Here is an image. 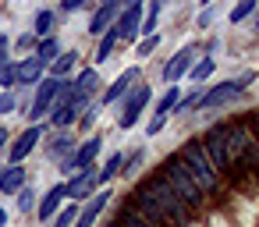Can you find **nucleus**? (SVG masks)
I'll list each match as a JSON object with an SVG mask.
<instances>
[{"instance_id":"nucleus-1","label":"nucleus","mask_w":259,"mask_h":227,"mask_svg":"<svg viewBox=\"0 0 259 227\" xmlns=\"http://www.w3.org/2000/svg\"><path fill=\"white\" fill-rule=\"evenodd\" d=\"M135 188H139V192H142V195H146V199L167 216L170 227H188V220H192V206H188V202H185V199H181V195H178L160 174H149V177L139 181Z\"/></svg>"},{"instance_id":"nucleus-2","label":"nucleus","mask_w":259,"mask_h":227,"mask_svg":"<svg viewBox=\"0 0 259 227\" xmlns=\"http://www.w3.org/2000/svg\"><path fill=\"white\" fill-rule=\"evenodd\" d=\"M178 156L185 160V167H188L192 181L202 188V195H213V192H220V170L213 167V160H209V153H206L202 139H199V142H188V146H185Z\"/></svg>"},{"instance_id":"nucleus-3","label":"nucleus","mask_w":259,"mask_h":227,"mask_svg":"<svg viewBox=\"0 0 259 227\" xmlns=\"http://www.w3.org/2000/svg\"><path fill=\"white\" fill-rule=\"evenodd\" d=\"M156 174H160V177H163V181H167V185H170V188H174V192H178V195L192 206V213L206 202L202 188L192 181V174H188V167H185V160H181L178 153H174V156H167V160L160 163V170H156Z\"/></svg>"},{"instance_id":"nucleus-4","label":"nucleus","mask_w":259,"mask_h":227,"mask_svg":"<svg viewBox=\"0 0 259 227\" xmlns=\"http://www.w3.org/2000/svg\"><path fill=\"white\" fill-rule=\"evenodd\" d=\"M252 78H255V75H252V71H245L241 78H227V82L213 85L209 93H202V96H199V107H202V110H213V107H227L231 100H238V96H241V89H245V85H248Z\"/></svg>"},{"instance_id":"nucleus-5","label":"nucleus","mask_w":259,"mask_h":227,"mask_svg":"<svg viewBox=\"0 0 259 227\" xmlns=\"http://www.w3.org/2000/svg\"><path fill=\"white\" fill-rule=\"evenodd\" d=\"M202 146H206V153H209L213 167H217L220 174H231V156H227V124H213V128L206 131Z\"/></svg>"},{"instance_id":"nucleus-6","label":"nucleus","mask_w":259,"mask_h":227,"mask_svg":"<svg viewBox=\"0 0 259 227\" xmlns=\"http://www.w3.org/2000/svg\"><path fill=\"white\" fill-rule=\"evenodd\" d=\"M248 142H252V128H248L245 121H231V124H227V156H231V167L241 163Z\"/></svg>"},{"instance_id":"nucleus-7","label":"nucleus","mask_w":259,"mask_h":227,"mask_svg":"<svg viewBox=\"0 0 259 227\" xmlns=\"http://www.w3.org/2000/svg\"><path fill=\"white\" fill-rule=\"evenodd\" d=\"M61 82H64V78H57V75L39 82V93H36V100H32V114H29L32 121H39L43 114H50V107H54V100H57V93H61Z\"/></svg>"},{"instance_id":"nucleus-8","label":"nucleus","mask_w":259,"mask_h":227,"mask_svg":"<svg viewBox=\"0 0 259 227\" xmlns=\"http://www.w3.org/2000/svg\"><path fill=\"white\" fill-rule=\"evenodd\" d=\"M146 100H149V85H135V89H132V96H128V100H124V107H121L117 124H121V128H132V124L139 121V114H142Z\"/></svg>"},{"instance_id":"nucleus-9","label":"nucleus","mask_w":259,"mask_h":227,"mask_svg":"<svg viewBox=\"0 0 259 227\" xmlns=\"http://www.w3.org/2000/svg\"><path fill=\"white\" fill-rule=\"evenodd\" d=\"M96 181H100V170L89 163V167H82V170H75V177L68 181V199H85L93 188H96Z\"/></svg>"},{"instance_id":"nucleus-10","label":"nucleus","mask_w":259,"mask_h":227,"mask_svg":"<svg viewBox=\"0 0 259 227\" xmlns=\"http://www.w3.org/2000/svg\"><path fill=\"white\" fill-rule=\"evenodd\" d=\"M114 25H117L121 39H132V36L139 32V25H142V0H124V15H121Z\"/></svg>"},{"instance_id":"nucleus-11","label":"nucleus","mask_w":259,"mask_h":227,"mask_svg":"<svg viewBox=\"0 0 259 227\" xmlns=\"http://www.w3.org/2000/svg\"><path fill=\"white\" fill-rule=\"evenodd\" d=\"M39 139H43V128H39V124L25 128V131H22L15 142H11V163H22V160H25V156L36 149V142H39Z\"/></svg>"},{"instance_id":"nucleus-12","label":"nucleus","mask_w":259,"mask_h":227,"mask_svg":"<svg viewBox=\"0 0 259 227\" xmlns=\"http://www.w3.org/2000/svg\"><path fill=\"white\" fill-rule=\"evenodd\" d=\"M100 142H103L100 135H96V139H89V142H82V146H78V149H75V153L68 156V163H64V170H68V174H75V170H82V167H89V163L96 160V153H100Z\"/></svg>"},{"instance_id":"nucleus-13","label":"nucleus","mask_w":259,"mask_h":227,"mask_svg":"<svg viewBox=\"0 0 259 227\" xmlns=\"http://www.w3.org/2000/svg\"><path fill=\"white\" fill-rule=\"evenodd\" d=\"M192 57H195V47H185V50H178V54L167 61V68H163V78H167V82H178L181 75H188V71H192Z\"/></svg>"},{"instance_id":"nucleus-14","label":"nucleus","mask_w":259,"mask_h":227,"mask_svg":"<svg viewBox=\"0 0 259 227\" xmlns=\"http://www.w3.org/2000/svg\"><path fill=\"white\" fill-rule=\"evenodd\" d=\"M107 199H110V192H96V195L85 202V209L75 216V227H93V223H96V216L107 209Z\"/></svg>"},{"instance_id":"nucleus-15","label":"nucleus","mask_w":259,"mask_h":227,"mask_svg":"<svg viewBox=\"0 0 259 227\" xmlns=\"http://www.w3.org/2000/svg\"><path fill=\"white\" fill-rule=\"evenodd\" d=\"M117 8H121L117 0H107V4H100V11H96V15H93V22H89V32H93V36H103V32L114 25Z\"/></svg>"},{"instance_id":"nucleus-16","label":"nucleus","mask_w":259,"mask_h":227,"mask_svg":"<svg viewBox=\"0 0 259 227\" xmlns=\"http://www.w3.org/2000/svg\"><path fill=\"white\" fill-rule=\"evenodd\" d=\"M178 96H181V93H178V85H170V89L160 96V103H156V117L149 121V135H156V131L163 128V117H167V114L178 107Z\"/></svg>"},{"instance_id":"nucleus-17","label":"nucleus","mask_w":259,"mask_h":227,"mask_svg":"<svg viewBox=\"0 0 259 227\" xmlns=\"http://www.w3.org/2000/svg\"><path fill=\"white\" fill-rule=\"evenodd\" d=\"M22 185H25V170H22V163H8L4 170H0V192L15 195Z\"/></svg>"},{"instance_id":"nucleus-18","label":"nucleus","mask_w":259,"mask_h":227,"mask_svg":"<svg viewBox=\"0 0 259 227\" xmlns=\"http://www.w3.org/2000/svg\"><path fill=\"white\" fill-rule=\"evenodd\" d=\"M132 82H139V68H128V71H121V75H117V82L107 89V96H103V100H107V103H114L117 96H124V93L132 89Z\"/></svg>"},{"instance_id":"nucleus-19","label":"nucleus","mask_w":259,"mask_h":227,"mask_svg":"<svg viewBox=\"0 0 259 227\" xmlns=\"http://www.w3.org/2000/svg\"><path fill=\"white\" fill-rule=\"evenodd\" d=\"M64 195H68V185H54V188L47 192V199L39 202V220H50V216L57 213V206H61Z\"/></svg>"},{"instance_id":"nucleus-20","label":"nucleus","mask_w":259,"mask_h":227,"mask_svg":"<svg viewBox=\"0 0 259 227\" xmlns=\"http://www.w3.org/2000/svg\"><path fill=\"white\" fill-rule=\"evenodd\" d=\"M114 223H121V227H153V223H149L132 202H124V206L117 209V220H114Z\"/></svg>"},{"instance_id":"nucleus-21","label":"nucleus","mask_w":259,"mask_h":227,"mask_svg":"<svg viewBox=\"0 0 259 227\" xmlns=\"http://www.w3.org/2000/svg\"><path fill=\"white\" fill-rule=\"evenodd\" d=\"M43 68H47V64H43L36 54H32V57H25V61L18 64V82H39Z\"/></svg>"},{"instance_id":"nucleus-22","label":"nucleus","mask_w":259,"mask_h":227,"mask_svg":"<svg viewBox=\"0 0 259 227\" xmlns=\"http://www.w3.org/2000/svg\"><path fill=\"white\" fill-rule=\"evenodd\" d=\"M117 39H121V32H117V25H110V29L103 32V39H100V50H96V61H107V57L114 54V47H117Z\"/></svg>"},{"instance_id":"nucleus-23","label":"nucleus","mask_w":259,"mask_h":227,"mask_svg":"<svg viewBox=\"0 0 259 227\" xmlns=\"http://www.w3.org/2000/svg\"><path fill=\"white\" fill-rule=\"evenodd\" d=\"M57 54H61V43H57V39H50V36H47V39L39 43V50H36V57H39L43 64H54V61H57Z\"/></svg>"},{"instance_id":"nucleus-24","label":"nucleus","mask_w":259,"mask_h":227,"mask_svg":"<svg viewBox=\"0 0 259 227\" xmlns=\"http://www.w3.org/2000/svg\"><path fill=\"white\" fill-rule=\"evenodd\" d=\"M96 85H100V75H96L93 68H85V71L78 75V82H75V89H78V93H85V96H93V93H96Z\"/></svg>"},{"instance_id":"nucleus-25","label":"nucleus","mask_w":259,"mask_h":227,"mask_svg":"<svg viewBox=\"0 0 259 227\" xmlns=\"http://www.w3.org/2000/svg\"><path fill=\"white\" fill-rule=\"evenodd\" d=\"M241 163H245V167H252V170H259V135H252V142H248V149H245ZM241 163H238V167H241Z\"/></svg>"},{"instance_id":"nucleus-26","label":"nucleus","mask_w":259,"mask_h":227,"mask_svg":"<svg viewBox=\"0 0 259 227\" xmlns=\"http://www.w3.org/2000/svg\"><path fill=\"white\" fill-rule=\"evenodd\" d=\"M213 68H217V64H213V57H202L199 64H192V71H188V75H192L195 82H202V78H209V75H213Z\"/></svg>"},{"instance_id":"nucleus-27","label":"nucleus","mask_w":259,"mask_h":227,"mask_svg":"<svg viewBox=\"0 0 259 227\" xmlns=\"http://www.w3.org/2000/svg\"><path fill=\"white\" fill-rule=\"evenodd\" d=\"M75 57H78V54H64V57L57 54V61H54V75H57V78H64V75L75 68Z\"/></svg>"},{"instance_id":"nucleus-28","label":"nucleus","mask_w":259,"mask_h":227,"mask_svg":"<svg viewBox=\"0 0 259 227\" xmlns=\"http://www.w3.org/2000/svg\"><path fill=\"white\" fill-rule=\"evenodd\" d=\"M252 11H255V0H238V4H234V11H231V22L238 25V22H241V18H248Z\"/></svg>"},{"instance_id":"nucleus-29","label":"nucleus","mask_w":259,"mask_h":227,"mask_svg":"<svg viewBox=\"0 0 259 227\" xmlns=\"http://www.w3.org/2000/svg\"><path fill=\"white\" fill-rule=\"evenodd\" d=\"M75 216H78V209L68 202V209H61V213L54 216V227H75Z\"/></svg>"},{"instance_id":"nucleus-30","label":"nucleus","mask_w":259,"mask_h":227,"mask_svg":"<svg viewBox=\"0 0 259 227\" xmlns=\"http://www.w3.org/2000/svg\"><path fill=\"white\" fill-rule=\"evenodd\" d=\"M15 82H18V64H8V61H4V64H0V85L11 89Z\"/></svg>"},{"instance_id":"nucleus-31","label":"nucleus","mask_w":259,"mask_h":227,"mask_svg":"<svg viewBox=\"0 0 259 227\" xmlns=\"http://www.w3.org/2000/svg\"><path fill=\"white\" fill-rule=\"evenodd\" d=\"M117 170H121V153H114V156H110V160L103 163V170H100V181H110V177H114Z\"/></svg>"},{"instance_id":"nucleus-32","label":"nucleus","mask_w":259,"mask_h":227,"mask_svg":"<svg viewBox=\"0 0 259 227\" xmlns=\"http://www.w3.org/2000/svg\"><path fill=\"white\" fill-rule=\"evenodd\" d=\"M50 25H54V15H50V11H39V15H36V36H47Z\"/></svg>"},{"instance_id":"nucleus-33","label":"nucleus","mask_w":259,"mask_h":227,"mask_svg":"<svg viewBox=\"0 0 259 227\" xmlns=\"http://www.w3.org/2000/svg\"><path fill=\"white\" fill-rule=\"evenodd\" d=\"M64 153L71 156V139H64V135H61V139H54V146H50V156L57 160V156H64Z\"/></svg>"},{"instance_id":"nucleus-34","label":"nucleus","mask_w":259,"mask_h":227,"mask_svg":"<svg viewBox=\"0 0 259 227\" xmlns=\"http://www.w3.org/2000/svg\"><path fill=\"white\" fill-rule=\"evenodd\" d=\"M156 43H160V39H156V32H153V36H146V39L139 43V50H135V54H139V57H149V54L156 50Z\"/></svg>"},{"instance_id":"nucleus-35","label":"nucleus","mask_w":259,"mask_h":227,"mask_svg":"<svg viewBox=\"0 0 259 227\" xmlns=\"http://www.w3.org/2000/svg\"><path fill=\"white\" fill-rule=\"evenodd\" d=\"M32 199H36V195H32V188H25V185H22V188H18V209H32Z\"/></svg>"},{"instance_id":"nucleus-36","label":"nucleus","mask_w":259,"mask_h":227,"mask_svg":"<svg viewBox=\"0 0 259 227\" xmlns=\"http://www.w3.org/2000/svg\"><path fill=\"white\" fill-rule=\"evenodd\" d=\"M15 110V93H4L0 96V114H11Z\"/></svg>"},{"instance_id":"nucleus-37","label":"nucleus","mask_w":259,"mask_h":227,"mask_svg":"<svg viewBox=\"0 0 259 227\" xmlns=\"http://www.w3.org/2000/svg\"><path fill=\"white\" fill-rule=\"evenodd\" d=\"M153 29H156V15H146V22L139 25V32H146V36H153Z\"/></svg>"},{"instance_id":"nucleus-38","label":"nucleus","mask_w":259,"mask_h":227,"mask_svg":"<svg viewBox=\"0 0 259 227\" xmlns=\"http://www.w3.org/2000/svg\"><path fill=\"white\" fill-rule=\"evenodd\" d=\"M82 4H85V0H61V8H64V11H78Z\"/></svg>"},{"instance_id":"nucleus-39","label":"nucleus","mask_w":259,"mask_h":227,"mask_svg":"<svg viewBox=\"0 0 259 227\" xmlns=\"http://www.w3.org/2000/svg\"><path fill=\"white\" fill-rule=\"evenodd\" d=\"M8 61V36H0V64Z\"/></svg>"},{"instance_id":"nucleus-40","label":"nucleus","mask_w":259,"mask_h":227,"mask_svg":"<svg viewBox=\"0 0 259 227\" xmlns=\"http://www.w3.org/2000/svg\"><path fill=\"white\" fill-rule=\"evenodd\" d=\"M209 22H213V8H209V11H202V15H199V25H202V29H206V25H209Z\"/></svg>"},{"instance_id":"nucleus-41","label":"nucleus","mask_w":259,"mask_h":227,"mask_svg":"<svg viewBox=\"0 0 259 227\" xmlns=\"http://www.w3.org/2000/svg\"><path fill=\"white\" fill-rule=\"evenodd\" d=\"M32 43H36V36H22V39H18V47H22V50H29Z\"/></svg>"},{"instance_id":"nucleus-42","label":"nucleus","mask_w":259,"mask_h":227,"mask_svg":"<svg viewBox=\"0 0 259 227\" xmlns=\"http://www.w3.org/2000/svg\"><path fill=\"white\" fill-rule=\"evenodd\" d=\"M4 146H8V131H4V128H0V149H4Z\"/></svg>"},{"instance_id":"nucleus-43","label":"nucleus","mask_w":259,"mask_h":227,"mask_svg":"<svg viewBox=\"0 0 259 227\" xmlns=\"http://www.w3.org/2000/svg\"><path fill=\"white\" fill-rule=\"evenodd\" d=\"M4 223H8V213H4V209H0V227H4Z\"/></svg>"},{"instance_id":"nucleus-44","label":"nucleus","mask_w":259,"mask_h":227,"mask_svg":"<svg viewBox=\"0 0 259 227\" xmlns=\"http://www.w3.org/2000/svg\"><path fill=\"white\" fill-rule=\"evenodd\" d=\"M110 227H121V223H110Z\"/></svg>"},{"instance_id":"nucleus-45","label":"nucleus","mask_w":259,"mask_h":227,"mask_svg":"<svg viewBox=\"0 0 259 227\" xmlns=\"http://www.w3.org/2000/svg\"><path fill=\"white\" fill-rule=\"evenodd\" d=\"M100 4H107V0H100Z\"/></svg>"},{"instance_id":"nucleus-46","label":"nucleus","mask_w":259,"mask_h":227,"mask_svg":"<svg viewBox=\"0 0 259 227\" xmlns=\"http://www.w3.org/2000/svg\"><path fill=\"white\" fill-rule=\"evenodd\" d=\"M255 29H259V22H255Z\"/></svg>"}]
</instances>
